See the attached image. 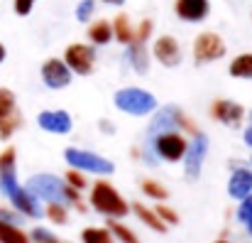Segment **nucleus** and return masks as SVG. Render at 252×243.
<instances>
[{"instance_id":"obj_1","label":"nucleus","mask_w":252,"mask_h":243,"mask_svg":"<svg viewBox=\"0 0 252 243\" xmlns=\"http://www.w3.org/2000/svg\"><path fill=\"white\" fill-rule=\"evenodd\" d=\"M32 197H39L49 204H79V192L54 174H34L25 187Z\"/></svg>"},{"instance_id":"obj_2","label":"nucleus","mask_w":252,"mask_h":243,"mask_svg":"<svg viewBox=\"0 0 252 243\" xmlns=\"http://www.w3.org/2000/svg\"><path fill=\"white\" fill-rule=\"evenodd\" d=\"M91 204L93 209H98L100 214H105L108 219H120L127 214V204L125 199L108 184V182H95L93 189H91Z\"/></svg>"},{"instance_id":"obj_3","label":"nucleus","mask_w":252,"mask_h":243,"mask_svg":"<svg viewBox=\"0 0 252 243\" xmlns=\"http://www.w3.org/2000/svg\"><path fill=\"white\" fill-rule=\"evenodd\" d=\"M115 106L130 116H147L157 108V98L142 88H120L115 93Z\"/></svg>"},{"instance_id":"obj_4","label":"nucleus","mask_w":252,"mask_h":243,"mask_svg":"<svg viewBox=\"0 0 252 243\" xmlns=\"http://www.w3.org/2000/svg\"><path fill=\"white\" fill-rule=\"evenodd\" d=\"M22 123V116L17 111L15 96L7 88H0V138L7 140Z\"/></svg>"},{"instance_id":"obj_5","label":"nucleus","mask_w":252,"mask_h":243,"mask_svg":"<svg viewBox=\"0 0 252 243\" xmlns=\"http://www.w3.org/2000/svg\"><path fill=\"white\" fill-rule=\"evenodd\" d=\"M64 158H66V162H69L71 167H76V169H88V172H95V174H108V172L115 169V164L110 160L98 158V155L86 153V150H76V148H69V150L64 153Z\"/></svg>"},{"instance_id":"obj_6","label":"nucleus","mask_w":252,"mask_h":243,"mask_svg":"<svg viewBox=\"0 0 252 243\" xmlns=\"http://www.w3.org/2000/svg\"><path fill=\"white\" fill-rule=\"evenodd\" d=\"M225 54V44L218 35L213 32H203L196 37V44H193V57L198 64H208V62H216Z\"/></svg>"},{"instance_id":"obj_7","label":"nucleus","mask_w":252,"mask_h":243,"mask_svg":"<svg viewBox=\"0 0 252 243\" xmlns=\"http://www.w3.org/2000/svg\"><path fill=\"white\" fill-rule=\"evenodd\" d=\"M152 148L157 150V158L169 162H176L184 158V150H186V140L176 133H162L152 140Z\"/></svg>"},{"instance_id":"obj_8","label":"nucleus","mask_w":252,"mask_h":243,"mask_svg":"<svg viewBox=\"0 0 252 243\" xmlns=\"http://www.w3.org/2000/svg\"><path fill=\"white\" fill-rule=\"evenodd\" d=\"M93 49L91 47H86V44H71V47H66V52H64V64L71 69V72H76V74H91L93 72Z\"/></svg>"},{"instance_id":"obj_9","label":"nucleus","mask_w":252,"mask_h":243,"mask_svg":"<svg viewBox=\"0 0 252 243\" xmlns=\"http://www.w3.org/2000/svg\"><path fill=\"white\" fill-rule=\"evenodd\" d=\"M179 123H181V111H179V106H167V108H162V111L155 116L152 125L147 128V143L152 145V140H155L157 135L171 133Z\"/></svg>"},{"instance_id":"obj_10","label":"nucleus","mask_w":252,"mask_h":243,"mask_svg":"<svg viewBox=\"0 0 252 243\" xmlns=\"http://www.w3.org/2000/svg\"><path fill=\"white\" fill-rule=\"evenodd\" d=\"M206 150H208V140H206V135L196 133L193 143L184 150V158H186V177H189V179H198V174H201V164H203V158H206Z\"/></svg>"},{"instance_id":"obj_11","label":"nucleus","mask_w":252,"mask_h":243,"mask_svg":"<svg viewBox=\"0 0 252 243\" xmlns=\"http://www.w3.org/2000/svg\"><path fill=\"white\" fill-rule=\"evenodd\" d=\"M42 79L49 88H64L71 83V69L62 59H47L42 64Z\"/></svg>"},{"instance_id":"obj_12","label":"nucleus","mask_w":252,"mask_h":243,"mask_svg":"<svg viewBox=\"0 0 252 243\" xmlns=\"http://www.w3.org/2000/svg\"><path fill=\"white\" fill-rule=\"evenodd\" d=\"M37 123H39L44 130L57 133V135H64V133L71 130V116H69L66 111H44V113H39Z\"/></svg>"},{"instance_id":"obj_13","label":"nucleus","mask_w":252,"mask_h":243,"mask_svg":"<svg viewBox=\"0 0 252 243\" xmlns=\"http://www.w3.org/2000/svg\"><path fill=\"white\" fill-rule=\"evenodd\" d=\"M10 202H12V206L15 209H20L22 214H27V216H34V219H39L42 216V209H39V204L32 199V194L27 192V189H22L20 184H15L7 194H5Z\"/></svg>"},{"instance_id":"obj_14","label":"nucleus","mask_w":252,"mask_h":243,"mask_svg":"<svg viewBox=\"0 0 252 243\" xmlns=\"http://www.w3.org/2000/svg\"><path fill=\"white\" fill-rule=\"evenodd\" d=\"M211 113H213L216 121H220L225 125H238L243 121V116H245L243 106L235 103V101H216L213 108H211Z\"/></svg>"},{"instance_id":"obj_15","label":"nucleus","mask_w":252,"mask_h":243,"mask_svg":"<svg viewBox=\"0 0 252 243\" xmlns=\"http://www.w3.org/2000/svg\"><path fill=\"white\" fill-rule=\"evenodd\" d=\"M155 57L164 64V67H176L181 62V49L179 42L174 37H159L155 42Z\"/></svg>"},{"instance_id":"obj_16","label":"nucleus","mask_w":252,"mask_h":243,"mask_svg":"<svg viewBox=\"0 0 252 243\" xmlns=\"http://www.w3.org/2000/svg\"><path fill=\"white\" fill-rule=\"evenodd\" d=\"M208 0H176V15L189 22H201L208 15Z\"/></svg>"},{"instance_id":"obj_17","label":"nucleus","mask_w":252,"mask_h":243,"mask_svg":"<svg viewBox=\"0 0 252 243\" xmlns=\"http://www.w3.org/2000/svg\"><path fill=\"white\" fill-rule=\"evenodd\" d=\"M228 194H230L233 199H245L248 194H252V172H248V169H238V172L230 177Z\"/></svg>"},{"instance_id":"obj_18","label":"nucleus","mask_w":252,"mask_h":243,"mask_svg":"<svg viewBox=\"0 0 252 243\" xmlns=\"http://www.w3.org/2000/svg\"><path fill=\"white\" fill-rule=\"evenodd\" d=\"M127 62L132 64V69L137 72V74H145L147 72V64H150V59H147V49H145V42H130L127 44Z\"/></svg>"},{"instance_id":"obj_19","label":"nucleus","mask_w":252,"mask_h":243,"mask_svg":"<svg viewBox=\"0 0 252 243\" xmlns=\"http://www.w3.org/2000/svg\"><path fill=\"white\" fill-rule=\"evenodd\" d=\"M88 37H91V42H95V44H108L110 37H113V25L105 22V20H98L95 25H91Z\"/></svg>"},{"instance_id":"obj_20","label":"nucleus","mask_w":252,"mask_h":243,"mask_svg":"<svg viewBox=\"0 0 252 243\" xmlns=\"http://www.w3.org/2000/svg\"><path fill=\"white\" fill-rule=\"evenodd\" d=\"M0 243H30V239L12 226V221L0 219Z\"/></svg>"},{"instance_id":"obj_21","label":"nucleus","mask_w":252,"mask_h":243,"mask_svg":"<svg viewBox=\"0 0 252 243\" xmlns=\"http://www.w3.org/2000/svg\"><path fill=\"white\" fill-rule=\"evenodd\" d=\"M113 35H115L123 44L135 42V30L130 27V22H127L125 15H118V17H115V22H113Z\"/></svg>"},{"instance_id":"obj_22","label":"nucleus","mask_w":252,"mask_h":243,"mask_svg":"<svg viewBox=\"0 0 252 243\" xmlns=\"http://www.w3.org/2000/svg\"><path fill=\"white\" fill-rule=\"evenodd\" d=\"M230 74L235 79H252V54H240L230 64Z\"/></svg>"},{"instance_id":"obj_23","label":"nucleus","mask_w":252,"mask_h":243,"mask_svg":"<svg viewBox=\"0 0 252 243\" xmlns=\"http://www.w3.org/2000/svg\"><path fill=\"white\" fill-rule=\"evenodd\" d=\"M132 209H135V214L150 226V229H155V231H159V234H164L167 229H164V224H162V219L155 214V211H150V209H145L142 204H132Z\"/></svg>"},{"instance_id":"obj_24","label":"nucleus","mask_w":252,"mask_h":243,"mask_svg":"<svg viewBox=\"0 0 252 243\" xmlns=\"http://www.w3.org/2000/svg\"><path fill=\"white\" fill-rule=\"evenodd\" d=\"M108 229H110V231H113L123 243H140L137 241V236H135L127 226H123V224H118V221H113V219L108 221Z\"/></svg>"},{"instance_id":"obj_25","label":"nucleus","mask_w":252,"mask_h":243,"mask_svg":"<svg viewBox=\"0 0 252 243\" xmlns=\"http://www.w3.org/2000/svg\"><path fill=\"white\" fill-rule=\"evenodd\" d=\"M81 241L84 243H113L110 241V234L105 229H86L81 234Z\"/></svg>"},{"instance_id":"obj_26","label":"nucleus","mask_w":252,"mask_h":243,"mask_svg":"<svg viewBox=\"0 0 252 243\" xmlns=\"http://www.w3.org/2000/svg\"><path fill=\"white\" fill-rule=\"evenodd\" d=\"M142 189H145V194H150V197H155V199H167L169 192L159 184V182H152V179H145L142 182Z\"/></svg>"},{"instance_id":"obj_27","label":"nucleus","mask_w":252,"mask_h":243,"mask_svg":"<svg viewBox=\"0 0 252 243\" xmlns=\"http://www.w3.org/2000/svg\"><path fill=\"white\" fill-rule=\"evenodd\" d=\"M238 219H240L243 224H250L252 221V194H248V197L243 199V204H240V209H238Z\"/></svg>"},{"instance_id":"obj_28","label":"nucleus","mask_w":252,"mask_h":243,"mask_svg":"<svg viewBox=\"0 0 252 243\" xmlns=\"http://www.w3.org/2000/svg\"><path fill=\"white\" fill-rule=\"evenodd\" d=\"M93 10H95V2H93V0H81L79 7H76V17H79L81 22H86V20L93 15Z\"/></svg>"},{"instance_id":"obj_29","label":"nucleus","mask_w":252,"mask_h":243,"mask_svg":"<svg viewBox=\"0 0 252 243\" xmlns=\"http://www.w3.org/2000/svg\"><path fill=\"white\" fill-rule=\"evenodd\" d=\"M49 219L57 224H66V209L64 204H49Z\"/></svg>"},{"instance_id":"obj_30","label":"nucleus","mask_w":252,"mask_h":243,"mask_svg":"<svg viewBox=\"0 0 252 243\" xmlns=\"http://www.w3.org/2000/svg\"><path fill=\"white\" fill-rule=\"evenodd\" d=\"M34 2H37V0H15V12H17V15H30Z\"/></svg>"},{"instance_id":"obj_31","label":"nucleus","mask_w":252,"mask_h":243,"mask_svg":"<svg viewBox=\"0 0 252 243\" xmlns=\"http://www.w3.org/2000/svg\"><path fill=\"white\" fill-rule=\"evenodd\" d=\"M157 216L164 219V221H169V224H179V216H176L169 206H157Z\"/></svg>"},{"instance_id":"obj_32","label":"nucleus","mask_w":252,"mask_h":243,"mask_svg":"<svg viewBox=\"0 0 252 243\" xmlns=\"http://www.w3.org/2000/svg\"><path fill=\"white\" fill-rule=\"evenodd\" d=\"M32 239L39 243H57V239H54L49 231H44V229H34V231H32Z\"/></svg>"},{"instance_id":"obj_33","label":"nucleus","mask_w":252,"mask_h":243,"mask_svg":"<svg viewBox=\"0 0 252 243\" xmlns=\"http://www.w3.org/2000/svg\"><path fill=\"white\" fill-rule=\"evenodd\" d=\"M150 32H152V22H150V20H142V25H140V32L135 35V40H137V42H145Z\"/></svg>"},{"instance_id":"obj_34","label":"nucleus","mask_w":252,"mask_h":243,"mask_svg":"<svg viewBox=\"0 0 252 243\" xmlns=\"http://www.w3.org/2000/svg\"><path fill=\"white\" fill-rule=\"evenodd\" d=\"M69 184H71L74 189H81V187L86 184V179L79 174V172H69Z\"/></svg>"},{"instance_id":"obj_35","label":"nucleus","mask_w":252,"mask_h":243,"mask_svg":"<svg viewBox=\"0 0 252 243\" xmlns=\"http://www.w3.org/2000/svg\"><path fill=\"white\" fill-rule=\"evenodd\" d=\"M0 219H5V221H12V224H20V219H17L15 214H10V211H2V209H0Z\"/></svg>"},{"instance_id":"obj_36","label":"nucleus","mask_w":252,"mask_h":243,"mask_svg":"<svg viewBox=\"0 0 252 243\" xmlns=\"http://www.w3.org/2000/svg\"><path fill=\"white\" fill-rule=\"evenodd\" d=\"M245 143H248V145H252V125L245 130Z\"/></svg>"},{"instance_id":"obj_37","label":"nucleus","mask_w":252,"mask_h":243,"mask_svg":"<svg viewBox=\"0 0 252 243\" xmlns=\"http://www.w3.org/2000/svg\"><path fill=\"white\" fill-rule=\"evenodd\" d=\"M105 2H110V5H123L125 0H105Z\"/></svg>"},{"instance_id":"obj_38","label":"nucleus","mask_w":252,"mask_h":243,"mask_svg":"<svg viewBox=\"0 0 252 243\" xmlns=\"http://www.w3.org/2000/svg\"><path fill=\"white\" fill-rule=\"evenodd\" d=\"M2 59H5V47L0 44V62H2Z\"/></svg>"},{"instance_id":"obj_39","label":"nucleus","mask_w":252,"mask_h":243,"mask_svg":"<svg viewBox=\"0 0 252 243\" xmlns=\"http://www.w3.org/2000/svg\"><path fill=\"white\" fill-rule=\"evenodd\" d=\"M248 226H250V234H252V221H250V224H248Z\"/></svg>"},{"instance_id":"obj_40","label":"nucleus","mask_w":252,"mask_h":243,"mask_svg":"<svg viewBox=\"0 0 252 243\" xmlns=\"http://www.w3.org/2000/svg\"><path fill=\"white\" fill-rule=\"evenodd\" d=\"M216 243H228V241H216Z\"/></svg>"},{"instance_id":"obj_41","label":"nucleus","mask_w":252,"mask_h":243,"mask_svg":"<svg viewBox=\"0 0 252 243\" xmlns=\"http://www.w3.org/2000/svg\"><path fill=\"white\" fill-rule=\"evenodd\" d=\"M250 118H252V113H250Z\"/></svg>"}]
</instances>
